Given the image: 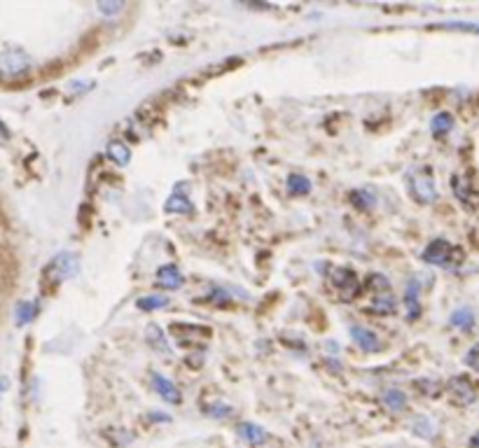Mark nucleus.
Listing matches in <instances>:
<instances>
[{
  "label": "nucleus",
  "instance_id": "nucleus-7",
  "mask_svg": "<svg viewBox=\"0 0 479 448\" xmlns=\"http://www.w3.org/2000/svg\"><path fill=\"white\" fill-rule=\"evenodd\" d=\"M351 337H353V341L363 348L365 353H379L383 348L381 339L377 337V332L367 330V327H360V325L351 327Z\"/></svg>",
  "mask_w": 479,
  "mask_h": 448
},
{
  "label": "nucleus",
  "instance_id": "nucleus-3",
  "mask_svg": "<svg viewBox=\"0 0 479 448\" xmlns=\"http://www.w3.org/2000/svg\"><path fill=\"white\" fill-rule=\"evenodd\" d=\"M328 280L335 287V292L342 297V302H351L360 292V280H358L356 271L346 269V266H332L328 271Z\"/></svg>",
  "mask_w": 479,
  "mask_h": 448
},
{
  "label": "nucleus",
  "instance_id": "nucleus-22",
  "mask_svg": "<svg viewBox=\"0 0 479 448\" xmlns=\"http://www.w3.org/2000/svg\"><path fill=\"white\" fill-rule=\"evenodd\" d=\"M365 290L374 292V297L377 294H386V292H390V280L386 278L383 273H370L367 280H365Z\"/></svg>",
  "mask_w": 479,
  "mask_h": 448
},
{
  "label": "nucleus",
  "instance_id": "nucleus-17",
  "mask_svg": "<svg viewBox=\"0 0 479 448\" xmlns=\"http://www.w3.org/2000/svg\"><path fill=\"white\" fill-rule=\"evenodd\" d=\"M105 152H108L110 162H115L117 166H126L131 162V150L124 143H119V140H110L108 147H105Z\"/></svg>",
  "mask_w": 479,
  "mask_h": 448
},
{
  "label": "nucleus",
  "instance_id": "nucleus-1",
  "mask_svg": "<svg viewBox=\"0 0 479 448\" xmlns=\"http://www.w3.org/2000/svg\"><path fill=\"white\" fill-rule=\"evenodd\" d=\"M463 250L461 247H454L449 240L444 238H435L428 247L421 252V259L430 266H440V269H454L463 262Z\"/></svg>",
  "mask_w": 479,
  "mask_h": 448
},
{
  "label": "nucleus",
  "instance_id": "nucleus-19",
  "mask_svg": "<svg viewBox=\"0 0 479 448\" xmlns=\"http://www.w3.org/2000/svg\"><path fill=\"white\" fill-rule=\"evenodd\" d=\"M381 404L388 411H402L407 406V394L402 390H383L381 392Z\"/></svg>",
  "mask_w": 479,
  "mask_h": 448
},
{
  "label": "nucleus",
  "instance_id": "nucleus-31",
  "mask_svg": "<svg viewBox=\"0 0 479 448\" xmlns=\"http://www.w3.org/2000/svg\"><path fill=\"white\" fill-rule=\"evenodd\" d=\"M470 446H472V448H479V432L470 439Z\"/></svg>",
  "mask_w": 479,
  "mask_h": 448
},
{
  "label": "nucleus",
  "instance_id": "nucleus-30",
  "mask_svg": "<svg viewBox=\"0 0 479 448\" xmlns=\"http://www.w3.org/2000/svg\"><path fill=\"white\" fill-rule=\"evenodd\" d=\"M150 420H169V416H162V413H150Z\"/></svg>",
  "mask_w": 479,
  "mask_h": 448
},
{
  "label": "nucleus",
  "instance_id": "nucleus-4",
  "mask_svg": "<svg viewBox=\"0 0 479 448\" xmlns=\"http://www.w3.org/2000/svg\"><path fill=\"white\" fill-rule=\"evenodd\" d=\"M31 68V59L24 54V52L19 49H8L0 54V75L8 77V79H15V77H22L24 72H29Z\"/></svg>",
  "mask_w": 479,
  "mask_h": 448
},
{
  "label": "nucleus",
  "instance_id": "nucleus-11",
  "mask_svg": "<svg viewBox=\"0 0 479 448\" xmlns=\"http://www.w3.org/2000/svg\"><path fill=\"white\" fill-rule=\"evenodd\" d=\"M238 437L248 441L250 446H262L269 441V432L255 423H241L238 425Z\"/></svg>",
  "mask_w": 479,
  "mask_h": 448
},
{
  "label": "nucleus",
  "instance_id": "nucleus-21",
  "mask_svg": "<svg viewBox=\"0 0 479 448\" xmlns=\"http://www.w3.org/2000/svg\"><path fill=\"white\" fill-rule=\"evenodd\" d=\"M164 210H166V213H178V215H190V213L195 210V208H192V201H190V199L181 196V194H173L169 201H166Z\"/></svg>",
  "mask_w": 479,
  "mask_h": 448
},
{
  "label": "nucleus",
  "instance_id": "nucleus-6",
  "mask_svg": "<svg viewBox=\"0 0 479 448\" xmlns=\"http://www.w3.org/2000/svg\"><path fill=\"white\" fill-rule=\"evenodd\" d=\"M451 190H454L458 201L465 203L468 208H479V192L472 187L470 180H465L463 176H454L451 178Z\"/></svg>",
  "mask_w": 479,
  "mask_h": 448
},
{
  "label": "nucleus",
  "instance_id": "nucleus-9",
  "mask_svg": "<svg viewBox=\"0 0 479 448\" xmlns=\"http://www.w3.org/2000/svg\"><path fill=\"white\" fill-rule=\"evenodd\" d=\"M157 283L162 285L164 290H181L185 278L176 264H166L157 271Z\"/></svg>",
  "mask_w": 479,
  "mask_h": 448
},
{
  "label": "nucleus",
  "instance_id": "nucleus-24",
  "mask_svg": "<svg viewBox=\"0 0 479 448\" xmlns=\"http://www.w3.org/2000/svg\"><path fill=\"white\" fill-rule=\"evenodd\" d=\"M136 306L141 311H159V309H166V306H169V299L166 297H162V294H150V297H141L136 302Z\"/></svg>",
  "mask_w": 479,
  "mask_h": 448
},
{
  "label": "nucleus",
  "instance_id": "nucleus-5",
  "mask_svg": "<svg viewBox=\"0 0 479 448\" xmlns=\"http://www.w3.org/2000/svg\"><path fill=\"white\" fill-rule=\"evenodd\" d=\"M447 392L451 397V402L458 404V406H470L472 402L477 399V392H475V385L470 383L465 376H456L451 378L447 383Z\"/></svg>",
  "mask_w": 479,
  "mask_h": 448
},
{
  "label": "nucleus",
  "instance_id": "nucleus-12",
  "mask_svg": "<svg viewBox=\"0 0 479 448\" xmlns=\"http://www.w3.org/2000/svg\"><path fill=\"white\" fill-rule=\"evenodd\" d=\"M418 292H421V285L416 280H409L407 290H404V306H407V320H418L421 316V302H418Z\"/></svg>",
  "mask_w": 479,
  "mask_h": 448
},
{
  "label": "nucleus",
  "instance_id": "nucleus-16",
  "mask_svg": "<svg viewBox=\"0 0 479 448\" xmlns=\"http://www.w3.org/2000/svg\"><path fill=\"white\" fill-rule=\"evenodd\" d=\"M351 203L358 210H372L377 206V194L367 190V187H358V190L351 192Z\"/></svg>",
  "mask_w": 479,
  "mask_h": 448
},
{
  "label": "nucleus",
  "instance_id": "nucleus-2",
  "mask_svg": "<svg viewBox=\"0 0 479 448\" xmlns=\"http://www.w3.org/2000/svg\"><path fill=\"white\" fill-rule=\"evenodd\" d=\"M409 194H411V199L421 206L437 201V187H435V178H432L430 169L421 166V169H414L409 173Z\"/></svg>",
  "mask_w": 479,
  "mask_h": 448
},
{
  "label": "nucleus",
  "instance_id": "nucleus-13",
  "mask_svg": "<svg viewBox=\"0 0 479 448\" xmlns=\"http://www.w3.org/2000/svg\"><path fill=\"white\" fill-rule=\"evenodd\" d=\"M370 311L377 313V316H393V313L397 311V299L393 297V292L377 294V297L372 299Z\"/></svg>",
  "mask_w": 479,
  "mask_h": 448
},
{
  "label": "nucleus",
  "instance_id": "nucleus-10",
  "mask_svg": "<svg viewBox=\"0 0 479 448\" xmlns=\"http://www.w3.org/2000/svg\"><path fill=\"white\" fill-rule=\"evenodd\" d=\"M52 271L56 273V278H70L79 271V262L75 255H70V252H61V255L52 262Z\"/></svg>",
  "mask_w": 479,
  "mask_h": 448
},
{
  "label": "nucleus",
  "instance_id": "nucleus-15",
  "mask_svg": "<svg viewBox=\"0 0 479 448\" xmlns=\"http://www.w3.org/2000/svg\"><path fill=\"white\" fill-rule=\"evenodd\" d=\"M451 129H454V115H451V112H437V115L430 119V133H432V138L449 136Z\"/></svg>",
  "mask_w": 479,
  "mask_h": 448
},
{
  "label": "nucleus",
  "instance_id": "nucleus-28",
  "mask_svg": "<svg viewBox=\"0 0 479 448\" xmlns=\"http://www.w3.org/2000/svg\"><path fill=\"white\" fill-rule=\"evenodd\" d=\"M206 413H208V416H213V418H227L229 413H231V409L229 406H225V404H215V406H206Z\"/></svg>",
  "mask_w": 479,
  "mask_h": 448
},
{
  "label": "nucleus",
  "instance_id": "nucleus-29",
  "mask_svg": "<svg viewBox=\"0 0 479 448\" xmlns=\"http://www.w3.org/2000/svg\"><path fill=\"white\" fill-rule=\"evenodd\" d=\"M211 302L213 304H229V294L225 292V290H220V287H213V292H211Z\"/></svg>",
  "mask_w": 479,
  "mask_h": 448
},
{
  "label": "nucleus",
  "instance_id": "nucleus-20",
  "mask_svg": "<svg viewBox=\"0 0 479 448\" xmlns=\"http://www.w3.org/2000/svg\"><path fill=\"white\" fill-rule=\"evenodd\" d=\"M311 180L307 176H302V173H290L288 176V192L290 194H297V196H304V194L311 192Z\"/></svg>",
  "mask_w": 479,
  "mask_h": 448
},
{
  "label": "nucleus",
  "instance_id": "nucleus-25",
  "mask_svg": "<svg viewBox=\"0 0 479 448\" xmlns=\"http://www.w3.org/2000/svg\"><path fill=\"white\" fill-rule=\"evenodd\" d=\"M38 313V304L36 302H22L17 306V325H26L36 318Z\"/></svg>",
  "mask_w": 479,
  "mask_h": 448
},
{
  "label": "nucleus",
  "instance_id": "nucleus-8",
  "mask_svg": "<svg viewBox=\"0 0 479 448\" xmlns=\"http://www.w3.org/2000/svg\"><path fill=\"white\" fill-rule=\"evenodd\" d=\"M152 383H155V390L159 392V397L169 404H181L183 402V394L178 390V385L173 380L164 378L162 373H152Z\"/></svg>",
  "mask_w": 479,
  "mask_h": 448
},
{
  "label": "nucleus",
  "instance_id": "nucleus-26",
  "mask_svg": "<svg viewBox=\"0 0 479 448\" xmlns=\"http://www.w3.org/2000/svg\"><path fill=\"white\" fill-rule=\"evenodd\" d=\"M440 29H449V31H468V33H479V24H470V22H451V24H442Z\"/></svg>",
  "mask_w": 479,
  "mask_h": 448
},
{
  "label": "nucleus",
  "instance_id": "nucleus-14",
  "mask_svg": "<svg viewBox=\"0 0 479 448\" xmlns=\"http://www.w3.org/2000/svg\"><path fill=\"white\" fill-rule=\"evenodd\" d=\"M145 341H148L150 348H155L159 355H171V348H169V343H166V337H164L162 327L148 325V330H145Z\"/></svg>",
  "mask_w": 479,
  "mask_h": 448
},
{
  "label": "nucleus",
  "instance_id": "nucleus-23",
  "mask_svg": "<svg viewBox=\"0 0 479 448\" xmlns=\"http://www.w3.org/2000/svg\"><path fill=\"white\" fill-rule=\"evenodd\" d=\"M411 432L421 439H432L435 437V425H432V420L428 416H416L411 420Z\"/></svg>",
  "mask_w": 479,
  "mask_h": 448
},
{
  "label": "nucleus",
  "instance_id": "nucleus-27",
  "mask_svg": "<svg viewBox=\"0 0 479 448\" xmlns=\"http://www.w3.org/2000/svg\"><path fill=\"white\" fill-rule=\"evenodd\" d=\"M98 10H101V15L112 17V15H117V12L124 10V3L122 0H117V3H105V0H101V3H98Z\"/></svg>",
  "mask_w": 479,
  "mask_h": 448
},
{
  "label": "nucleus",
  "instance_id": "nucleus-18",
  "mask_svg": "<svg viewBox=\"0 0 479 448\" xmlns=\"http://www.w3.org/2000/svg\"><path fill=\"white\" fill-rule=\"evenodd\" d=\"M449 325L456 327V330L470 332L472 327H475V313H472L470 309H456L454 313H451Z\"/></svg>",
  "mask_w": 479,
  "mask_h": 448
}]
</instances>
